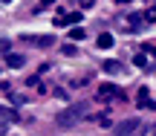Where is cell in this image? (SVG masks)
I'll return each mask as SVG.
<instances>
[{"label": "cell", "mask_w": 156, "mask_h": 136, "mask_svg": "<svg viewBox=\"0 0 156 136\" xmlns=\"http://www.w3.org/2000/svg\"><path fill=\"white\" fill-rule=\"evenodd\" d=\"M84 113H87V104H73V107H67L64 113H58L55 122H58V127H73Z\"/></svg>", "instance_id": "cell-1"}, {"label": "cell", "mask_w": 156, "mask_h": 136, "mask_svg": "<svg viewBox=\"0 0 156 136\" xmlns=\"http://www.w3.org/2000/svg\"><path fill=\"white\" fill-rule=\"evenodd\" d=\"M139 127H142V122L136 119V116H130V119H124V122H119V125H113V136H133Z\"/></svg>", "instance_id": "cell-2"}, {"label": "cell", "mask_w": 156, "mask_h": 136, "mask_svg": "<svg viewBox=\"0 0 156 136\" xmlns=\"http://www.w3.org/2000/svg\"><path fill=\"white\" fill-rule=\"evenodd\" d=\"M119 93H122V90H119L116 84H101L95 96H98V98H104V102H107V98H122V96H119Z\"/></svg>", "instance_id": "cell-3"}, {"label": "cell", "mask_w": 156, "mask_h": 136, "mask_svg": "<svg viewBox=\"0 0 156 136\" xmlns=\"http://www.w3.org/2000/svg\"><path fill=\"white\" fill-rule=\"evenodd\" d=\"M23 64H26V58H23V55H17V52H12V55H9V52H6V67H23Z\"/></svg>", "instance_id": "cell-4"}, {"label": "cell", "mask_w": 156, "mask_h": 136, "mask_svg": "<svg viewBox=\"0 0 156 136\" xmlns=\"http://www.w3.org/2000/svg\"><path fill=\"white\" fill-rule=\"evenodd\" d=\"M32 44H38V46H49V44H55V38H49V35H35V38H29Z\"/></svg>", "instance_id": "cell-5"}, {"label": "cell", "mask_w": 156, "mask_h": 136, "mask_svg": "<svg viewBox=\"0 0 156 136\" xmlns=\"http://www.w3.org/2000/svg\"><path fill=\"white\" fill-rule=\"evenodd\" d=\"M73 23H81V12H73V15H67L58 26H73Z\"/></svg>", "instance_id": "cell-6"}, {"label": "cell", "mask_w": 156, "mask_h": 136, "mask_svg": "<svg viewBox=\"0 0 156 136\" xmlns=\"http://www.w3.org/2000/svg\"><path fill=\"white\" fill-rule=\"evenodd\" d=\"M101 70H104V73H122V64H119V61H104V64H101Z\"/></svg>", "instance_id": "cell-7"}, {"label": "cell", "mask_w": 156, "mask_h": 136, "mask_svg": "<svg viewBox=\"0 0 156 136\" xmlns=\"http://www.w3.org/2000/svg\"><path fill=\"white\" fill-rule=\"evenodd\" d=\"M98 46H101V49H110V46H113V35L110 32H101L98 35Z\"/></svg>", "instance_id": "cell-8"}, {"label": "cell", "mask_w": 156, "mask_h": 136, "mask_svg": "<svg viewBox=\"0 0 156 136\" xmlns=\"http://www.w3.org/2000/svg\"><path fill=\"white\" fill-rule=\"evenodd\" d=\"M136 104H139V107L151 104V96H147V90H139V96H136Z\"/></svg>", "instance_id": "cell-9"}, {"label": "cell", "mask_w": 156, "mask_h": 136, "mask_svg": "<svg viewBox=\"0 0 156 136\" xmlns=\"http://www.w3.org/2000/svg\"><path fill=\"white\" fill-rule=\"evenodd\" d=\"M95 122H98V127H113V119L107 113H101V116H95Z\"/></svg>", "instance_id": "cell-10"}, {"label": "cell", "mask_w": 156, "mask_h": 136, "mask_svg": "<svg viewBox=\"0 0 156 136\" xmlns=\"http://www.w3.org/2000/svg\"><path fill=\"white\" fill-rule=\"evenodd\" d=\"M84 38V29L81 26H73V29H69V41H81Z\"/></svg>", "instance_id": "cell-11"}, {"label": "cell", "mask_w": 156, "mask_h": 136, "mask_svg": "<svg viewBox=\"0 0 156 136\" xmlns=\"http://www.w3.org/2000/svg\"><path fill=\"white\" fill-rule=\"evenodd\" d=\"M142 20H145V15H130V26H133V29H139Z\"/></svg>", "instance_id": "cell-12"}, {"label": "cell", "mask_w": 156, "mask_h": 136, "mask_svg": "<svg viewBox=\"0 0 156 136\" xmlns=\"http://www.w3.org/2000/svg\"><path fill=\"white\" fill-rule=\"evenodd\" d=\"M133 64H136V67H147V55H145V52H139V55L133 58Z\"/></svg>", "instance_id": "cell-13"}, {"label": "cell", "mask_w": 156, "mask_h": 136, "mask_svg": "<svg viewBox=\"0 0 156 136\" xmlns=\"http://www.w3.org/2000/svg\"><path fill=\"white\" fill-rule=\"evenodd\" d=\"M12 102H15V104H23V102H26V96H20V93H12Z\"/></svg>", "instance_id": "cell-14"}, {"label": "cell", "mask_w": 156, "mask_h": 136, "mask_svg": "<svg viewBox=\"0 0 156 136\" xmlns=\"http://www.w3.org/2000/svg\"><path fill=\"white\" fill-rule=\"evenodd\" d=\"M145 20H151V23L156 20V9H147V12H145Z\"/></svg>", "instance_id": "cell-15"}, {"label": "cell", "mask_w": 156, "mask_h": 136, "mask_svg": "<svg viewBox=\"0 0 156 136\" xmlns=\"http://www.w3.org/2000/svg\"><path fill=\"white\" fill-rule=\"evenodd\" d=\"M78 6L81 9H93V0H78Z\"/></svg>", "instance_id": "cell-16"}, {"label": "cell", "mask_w": 156, "mask_h": 136, "mask_svg": "<svg viewBox=\"0 0 156 136\" xmlns=\"http://www.w3.org/2000/svg\"><path fill=\"white\" fill-rule=\"evenodd\" d=\"M145 52H147V55H156V46H153V44H147V46H145Z\"/></svg>", "instance_id": "cell-17"}, {"label": "cell", "mask_w": 156, "mask_h": 136, "mask_svg": "<svg viewBox=\"0 0 156 136\" xmlns=\"http://www.w3.org/2000/svg\"><path fill=\"white\" fill-rule=\"evenodd\" d=\"M0 90H3V93H12V90H9V84H6V81H0Z\"/></svg>", "instance_id": "cell-18"}, {"label": "cell", "mask_w": 156, "mask_h": 136, "mask_svg": "<svg viewBox=\"0 0 156 136\" xmlns=\"http://www.w3.org/2000/svg\"><path fill=\"white\" fill-rule=\"evenodd\" d=\"M116 3H130V0H116Z\"/></svg>", "instance_id": "cell-19"}, {"label": "cell", "mask_w": 156, "mask_h": 136, "mask_svg": "<svg viewBox=\"0 0 156 136\" xmlns=\"http://www.w3.org/2000/svg\"><path fill=\"white\" fill-rule=\"evenodd\" d=\"M3 3H12V0H3Z\"/></svg>", "instance_id": "cell-20"}]
</instances>
